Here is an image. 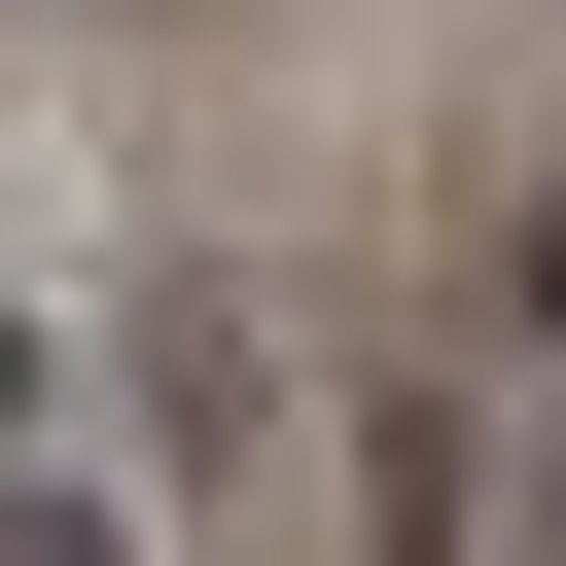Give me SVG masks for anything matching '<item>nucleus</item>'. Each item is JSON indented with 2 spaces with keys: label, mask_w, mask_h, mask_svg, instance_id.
<instances>
[{
  "label": "nucleus",
  "mask_w": 566,
  "mask_h": 566,
  "mask_svg": "<svg viewBox=\"0 0 566 566\" xmlns=\"http://www.w3.org/2000/svg\"><path fill=\"white\" fill-rule=\"evenodd\" d=\"M0 566H142V531H106V495H0Z\"/></svg>",
  "instance_id": "f257e3e1"
},
{
  "label": "nucleus",
  "mask_w": 566,
  "mask_h": 566,
  "mask_svg": "<svg viewBox=\"0 0 566 566\" xmlns=\"http://www.w3.org/2000/svg\"><path fill=\"white\" fill-rule=\"evenodd\" d=\"M0 424H35V283H0Z\"/></svg>",
  "instance_id": "f03ea898"
}]
</instances>
